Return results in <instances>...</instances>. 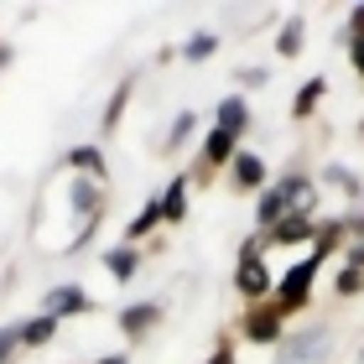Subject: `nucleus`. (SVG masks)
<instances>
[{"label":"nucleus","mask_w":364,"mask_h":364,"mask_svg":"<svg viewBox=\"0 0 364 364\" xmlns=\"http://www.w3.org/2000/svg\"><path fill=\"white\" fill-rule=\"evenodd\" d=\"M89 307H94V296H89L84 287H73V281L47 287V296H42V312H53L58 323H63V318H78V312H89Z\"/></svg>","instance_id":"nucleus-1"},{"label":"nucleus","mask_w":364,"mask_h":364,"mask_svg":"<svg viewBox=\"0 0 364 364\" xmlns=\"http://www.w3.org/2000/svg\"><path fill=\"white\" fill-rule=\"evenodd\" d=\"M235 287H240L245 296H266V291H271V271H266V260H260V245H255V240L245 245V255H240Z\"/></svg>","instance_id":"nucleus-2"},{"label":"nucleus","mask_w":364,"mask_h":364,"mask_svg":"<svg viewBox=\"0 0 364 364\" xmlns=\"http://www.w3.org/2000/svg\"><path fill=\"white\" fill-rule=\"evenodd\" d=\"M213 130H224V136H245V130H250V99L245 94H229V99H219V105H213Z\"/></svg>","instance_id":"nucleus-3"},{"label":"nucleus","mask_w":364,"mask_h":364,"mask_svg":"<svg viewBox=\"0 0 364 364\" xmlns=\"http://www.w3.org/2000/svg\"><path fill=\"white\" fill-rule=\"evenodd\" d=\"M318 260H323V255H312V260H302V266H291V271H287V281H281V307H276V312H291V307H302V302H307Z\"/></svg>","instance_id":"nucleus-4"},{"label":"nucleus","mask_w":364,"mask_h":364,"mask_svg":"<svg viewBox=\"0 0 364 364\" xmlns=\"http://www.w3.org/2000/svg\"><path fill=\"white\" fill-rule=\"evenodd\" d=\"M323 343H328L323 328H307V333H296L287 343V359H281V364H318L323 359Z\"/></svg>","instance_id":"nucleus-5"},{"label":"nucleus","mask_w":364,"mask_h":364,"mask_svg":"<svg viewBox=\"0 0 364 364\" xmlns=\"http://www.w3.org/2000/svg\"><path fill=\"white\" fill-rule=\"evenodd\" d=\"M229 167H235V188H260V193L271 188V182H266V161H260L255 151H240Z\"/></svg>","instance_id":"nucleus-6"},{"label":"nucleus","mask_w":364,"mask_h":364,"mask_svg":"<svg viewBox=\"0 0 364 364\" xmlns=\"http://www.w3.org/2000/svg\"><path fill=\"white\" fill-rule=\"evenodd\" d=\"M156 318H161V307H156V302H136V307H125V312H120V328H125L130 338H141V333H151V328H156Z\"/></svg>","instance_id":"nucleus-7"},{"label":"nucleus","mask_w":364,"mask_h":364,"mask_svg":"<svg viewBox=\"0 0 364 364\" xmlns=\"http://www.w3.org/2000/svg\"><path fill=\"white\" fill-rule=\"evenodd\" d=\"M287 213H291V203H287V198H281V188L271 182V188H266V193L255 198V219L266 224V229H276L281 219H287Z\"/></svg>","instance_id":"nucleus-8"},{"label":"nucleus","mask_w":364,"mask_h":364,"mask_svg":"<svg viewBox=\"0 0 364 364\" xmlns=\"http://www.w3.org/2000/svg\"><path fill=\"white\" fill-rule=\"evenodd\" d=\"M105 271L114 281H130L141 271V255H136V245H114V250H105Z\"/></svg>","instance_id":"nucleus-9"},{"label":"nucleus","mask_w":364,"mask_h":364,"mask_svg":"<svg viewBox=\"0 0 364 364\" xmlns=\"http://www.w3.org/2000/svg\"><path fill=\"white\" fill-rule=\"evenodd\" d=\"M156 203H161V219L177 224L182 213H188V177H172V182H167V193H161Z\"/></svg>","instance_id":"nucleus-10"},{"label":"nucleus","mask_w":364,"mask_h":364,"mask_svg":"<svg viewBox=\"0 0 364 364\" xmlns=\"http://www.w3.org/2000/svg\"><path fill=\"white\" fill-rule=\"evenodd\" d=\"M312 235H318V224H312L307 213H287V219H281V224L271 229V240H276V245H291V240H312Z\"/></svg>","instance_id":"nucleus-11"},{"label":"nucleus","mask_w":364,"mask_h":364,"mask_svg":"<svg viewBox=\"0 0 364 364\" xmlns=\"http://www.w3.org/2000/svg\"><path fill=\"white\" fill-rule=\"evenodd\" d=\"M240 151H235V136H224V130H208L203 136V161L208 167H224V161H235Z\"/></svg>","instance_id":"nucleus-12"},{"label":"nucleus","mask_w":364,"mask_h":364,"mask_svg":"<svg viewBox=\"0 0 364 364\" xmlns=\"http://www.w3.org/2000/svg\"><path fill=\"white\" fill-rule=\"evenodd\" d=\"M245 338H255V343L281 338V312H250L245 318Z\"/></svg>","instance_id":"nucleus-13"},{"label":"nucleus","mask_w":364,"mask_h":364,"mask_svg":"<svg viewBox=\"0 0 364 364\" xmlns=\"http://www.w3.org/2000/svg\"><path fill=\"white\" fill-rule=\"evenodd\" d=\"M53 333H58V318H53V312H42V318L21 323V343H26V349H42V343H53Z\"/></svg>","instance_id":"nucleus-14"},{"label":"nucleus","mask_w":364,"mask_h":364,"mask_svg":"<svg viewBox=\"0 0 364 364\" xmlns=\"http://www.w3.org/2000/svg\"><path fill=\"white\" fill-rule=\"evenodd\" d=\"M323 94H328V78H307L302 94L291 99V114H296V120H307V114L318 109V99H323Z\"/></svg>","instance_id":"nucleus-15"},{"label":"nucleus","mask_w":364,"mask_h":364,"mask_svg":"<svg viewBox=\"0 0 364 364\" xmlns=\"http://www.w3.org/2000/svg\"><path fill=\"white\" fill-rule=\"evenodd\" d=\"M156 224H161V203L151 198V203H146V208L136 213V219H130V229H125V245H130V240H146V235H151Z\"/></svg>","instance_id":"nucleus-16"},{"label":"nucleus","mask_w":364,"mask_h":364,"mask_svg":"<svg viewBox=\"0 0 364 364\" xmlns=\"http://www.w3.org/2000/svg\"><path fill=\"white\" fill-rule=\"evenodd\" d=\"M68 203H73V213H78V219H84V213H94L99 208V182H73V193H68Z\"/></svg>","instance_id":"nucleus-17"},{"label":"nucleus","mask_w":364,"mask_h":364,"mask_svg":"<svg viewBox=\"0 0 364 364\" xmlns=\"http://www.w3.org/2000/svg\"><path fill=\"white\" fill-rule=\"evenodd\" d=\"M323 182H328V188H338V193H349V198L364 193V188H359V177H354L349 167H338V161H328V167H323Z\"/></svg>","instance_id":"nucleus-18"},{"label":"nucleus","mask_w":364,"mask_h":364,"mask_svg":"<svg viewBox=\"0 0 364 364\" xmlns=\"http://www.w3.org/2000/svg\"><path fill=\"white\" fill-rule=\"evenodd\" d=\"M302 42H307V26L302 21H287V26H281V37H276V53L281 58H296V53H302Z\"/></svg>","instance_id":"nucleus-19"},{"label":"nucleus","mask_w":364,"mask_h":364,"mask_svg":"<svg viewBox=\"0 0 364 364\" xmlns=\"http://www.w3.org/2000/svg\"><path fill=\"white\" fill-rule=\"evenodd\" d=\"M213 47H219V37H213V31H193V37L182 42V58H188V63H203Z\"/></svg>","instance_id":"nucleus-20"},{"label":"nucleus","mask_w":364,"mask_h":364,"mask_svg":"<svg viewBox=\"0 0 364 364\" xmlns=\"http://www.w3.org/2000/svg\"><path fill=\"white\" fill-rule=\"evenodd\" d=\"M68 161L78 172H94V177H105V156H99V146H73L68 151Z\"/></svg>","instance_id":"nucleus-21"},{"label":"nucleus","mask_w":364,"mask_h":364,"mask_svg":"<svg viewBox=\"0 0 364 364\" xmlns=\"http://www.w3.org/2000/svg\"><path fill=\"white\" fill-rule=\"evenodd\" d=\"M188 136H193V109H182V114H177V120H172V130H167V146H172V151H177V146H182V141H188Z\"/></svg>","instance_id":"nucleus-22"},{"label":"nucleus","mask_w":364,"mask_h":364,"mask_svg":"<svg viewBox=\"0 0 364 364\" xmlns=\"http://www.w3.org/2000/svg\"><path fill=\"white\" fill-rule=\"evenodd\" d=\"M125 99H130V84H120V89H114L109 109H105V130H114V125H120V109H125Z\"/></svg>","instance_id":"nucleus-23"},{"label":"nucleus","mask_w":364,"mask_h":364,"mask_svg":"<svg viewBox=\"0 0 364 364\" xmlns=\"http://www.w3.org/2000/svg\"><path fill=\"white\" fill-rule=\"evenodd\" d=\"M235 78H240V89H266V84H271V73H266V68H240Z\"/></svg>","instance_id":"nucleus-24"},{"label":"nucleus","mask_w":364,"mask_h":364,"mask_svg":"<svg viewBox=\"0 0 364 364\" xmlns=\"http://www.w3.org/2000/svg\"><path fill=\"white\" fill-rule=\"evenodd\" d=\"M16 343H21V328H0V364H11Z\"/></svg>","instance_id":"nucleus-25"},{"label":"nucleus","mask_w":364,"mask_h":364,"mask_svg":"<svg viewBox=\"0 0 364 364\" xmlns=\"http://www.w3.org/2000/svg\"><path fill=\"white\" fill-rule=\"evenodd\" d=\"M359 287H364V271H354V266H349V271L338 276V296H354Z\"/></svg>","instance_id":"nucleus-26"},{"label":"nucleus","mask_w":364,"mask_h":364,"mask_svg":"<svg viewBox=\"0 0 364 364\" xmlns=\"http://www.w3.org/2000/svg\"><path fill=\"white\" fill-rule=\"evenodd\" d=\"M349 31H354V42H364V6H354V16H349Z\"/></svg>","instance_id":"nucleus-27"},{"label":"nucleus","mask_w":364,"mask_h":364,"mask_svg":"<svg viewBox=\"0 0 364 364\" xmlns=\"http://www.w3.org/2000/svg\"><path fill=\"white\" fill-rule=\"evenodd\" d=\"M94 364H130V359H125V354H99Z\"/></svg>","instance_id":"nucleus-28"},{"label":"nucleus","mask_w":364,"mask_h":364,"mask_svg":"<svg viewBox=\"0 0 364 364\" xmlns=\"http://www.w3.org/2000/svg\"><path fill=\"white\" fill-rule=\"evenodd\" d=\"M208 364H235V354H229V349H219V354H213Z\"/></svg>","instance_id":"nucleus-29"},{"label":"nucleus","mask_w":364,"mask_h":364,"mask_svg":"<svg viewBox=\"0 0 364 364\" xmlns=\"http://www.w3.org/2000/svg\"><path fill=\"white\" fill-rule=\"evenodd\" d=\"M354 68L364 73V42H354Z\"/></svg>","instance_id":"nucleus-30"}]
</instances>
